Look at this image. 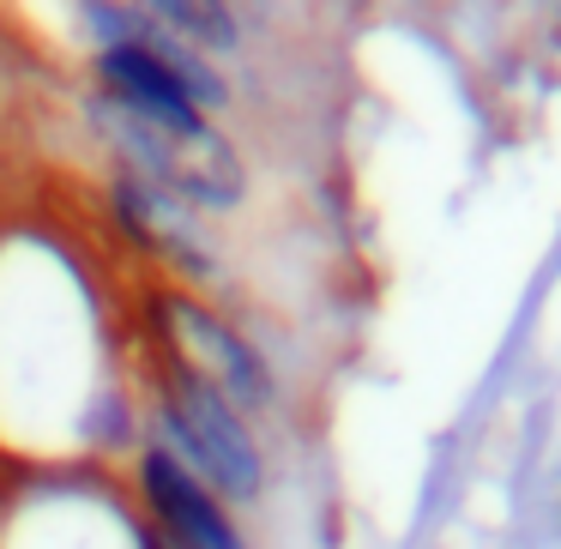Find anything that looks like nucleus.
Instances as JSON below:
<instances>
[{"label": "nucleus", "mask_w": 561, "mask_h": 549, "mask_svg": "<svg viewBox=\"0 0 561 549\" xmlns=\"http://www.w3.org/2000/svg\"><path fill=\"white\" fill-rule=\"evenodd\" d=\"M122 308L127 327L151 344L158 356H170L182 375H194L199 387H211L224 404L254 423L272 416L284 404V380L272 368V356L260 351V339L218 302V296H199L187 284H170L146 266H127L122 284Z\"/></svg>", "instance_id": "2"}, {"label": "nucleus", "mask_w": 561, "mask_h": 549, "mask_svg": "<svg viewBox=\"0 0 561 549\" xmlns=\"http://www.w3.org/2000/svg\"><path fill=\"white\" fill-rule=\"evenodd\" d=\"M0 549H151V525L122 471L0 465Z\"/></svg>", "instance_id": "4"}, {"label": "nucleus", "mask_w": 561, "mask_h": 549, "mask_svg": "<svg viewBox=\"0 0 561 549\" xmlns=\"http://www.w3.org/2000/svg\"><path fill=\"white\" fill-rule=\"evenodd\" d=\"M139 7H146L175 43H187L194 55H206V61H218V67L248 55V19L236 13V7H224V0H139Z\"/></svg>", "instance_id": "7"}, {"label": "nucleus", "mask_w": 561, "mask_h": 549, "mask_svg": "<svg viewBox=\"0 0 561 549\" xmlns=\"http://www.w3.org/2000/svg\"><path fill=\"white\" fill-rule=\"evenodd\" d=\"M103 218H110L115 242L134 254V266L158 272V278L187 284L199 296H211L230 278V260H224L211 218H199L194 206H182L170 187L146 182V175L110 163L103 170Z\"/></svg>", "instance_id": "5"}, {"label": "nucleus", "mask_w": 561, "mask_h": 549, "mask_svg": "<svg viewBox=\"0 0 561 549\" xmlns=\"http://www.w3.org/2000/svg\"><path fill=\"white\" fill-rule=\"evenodd\" d=\"M127 489H134L146 525L163 537L170 549H254V537L242 531L236 507H224L175 453H163L158 441H139L122 465Z\"/></svg>", "instance_id": "6"}, {"label": "nucleus", "mask_w": 561, "mask_h": 549, "mask_svg": "<svg viewBox=\"0 0 561 549\" xmlns=\"http://www.w3.org/2000/svg\"><path fill=\"white\" fill-rule=\"evenodd\" d=\"M73 110H79V122H85V134L103 146V163L170 187V194L182 199V206H194L199 218H236V211H248V199H254L248 151L236 146V134L224 122L175 134V127L139 122L134 110L98 98L91 85L73 91Z\"/></svg>", "instance_id": "3"}, {"label": "nucleus", "mask_w": 561, "mask_h": 549, "mask_svg": "<svg viewBox=\"0 0 561 549\" xmlns=\"http://www.w3.org/2000/svg\"><path fill=\"white\" fill-rule=\"evenodd\" d=\"M134 332V327H127ZM127 375H134V399L146 416V435L163 453L187 465L224 507H260L272 495V453L260 441V428L248 423L236 404H224L211 387H199L194 375L158 356L146 339L134 332L127 344Z\"/></svg>", "instance_id": "1"}]
</instances>
